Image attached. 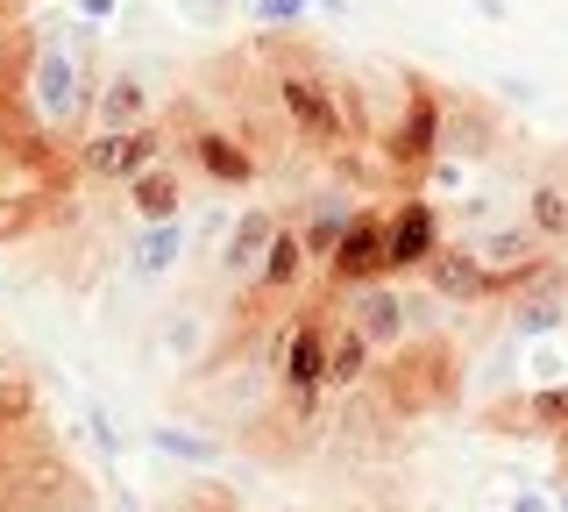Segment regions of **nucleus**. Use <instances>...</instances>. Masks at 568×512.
I'll use <instances>...</instances> for the list:
<instances>
[{
	"instance_id": "f257e3e1",
	"label": "nucleus",
	"mask_w": 568,
	"mask_h": 512,
	"mask_svg": "<svg viewBox=\"0 0 568 512\" xmlns=\"http://www.w3.org/2000/svg\"><path fill=\"white\" fill-rule=\"evenodd\" d=\"M256 58L271 64V72H263V100L284 114V129H292L313 157H342V150L369 143L363 93H355L342 72H327L298 37H271V29H263Z\"/></svg>"
},
{
	"instance_id": "f03ea898",
	"label": "nucleus",
	"mask_w": 568,
	"mask_h": 512,
	"mask_svg": "<svg viewBox=\"0 0 568 512\" xmlns=\"http://www.w3.org/2000/svg\"><path fill=\"white\" fill-rule=\"evenodd\" d=\"M93 86L100 72L79 58L71 43H50V37H29V58H22V108L29 121L50 135V143H79L85 121H93Z\"/></svg>"
},
{
	"instance_id": "7ed1b4c3",
	"label": "nucleus",
	"mask_w": 568,
	"mask_h": 512,
	"mask_svg": "<svg viewBox=\"0 0 568 512\" xmlns=\"http://www.w3.org/2000/svg\"><path fill=\"white\" fill-rule=\"evenodd\" d=\"M369 399H377L390 420L455 413V399H462V357L448 349V334H413L398 357H384L377 378H369Z\"/></svg>"
},
{
	"instance_id": "20e7f679",
	"label": "nucleus",
	"mask_w": 568,
	"mask_h": 512,
	"mask_svg": "<svg viewBox=\"0 0 568 512\" xmlns=\"http://www.w3.org/2000/svg\"><path fill=\"white\" fill-rule=\"evenodd\" d=\"M164 121H171V150H185L192 171H200L213 192H242V185L263 179V157L248 150V135L235 121H213V114L192 108V100H178Z\"/></svg>"
},
{
	"instance_id": "39448f33",
	"label": "nucleus",
	"mask_w": 568,
	"mask_h": 512,
	"mask_svg": "<svg viewBox=\"0 0 568 512\" xmlns=\"http://www.w3.org/2000/svg\"><path fill=\"white\" fill-rule=\"evenodd\" d=\"M440 157V86L434 79H405V108H398V121L377 135V179H390V185H413L426 164Z\"/></svg>"
},
{
	"instance_id": "423d86ee",
	"label": "nucleus",
	"mask_w": 568,
	"mask_h": 512,
	"mask_svg": "<svg viewBox=\"0 0 568 512\" xmlns=\"http://www.w3.org/2000/svg\"><path fill=\"white\" fill-rule=\"evenodd\" d=\"M171 157V121H142V129H85L79 135V171L100 185H129L150 164Z\"/></svg>"
},
{
	"instance_id": "0eeeda50",
	"label": "nucleus",
	"mask_w": 568,
	"mask_h": 512,
	"mask_svg": "<svg viewBox=\"0 0 568 512\" xmlns=\"http://www.w3.org/2000/svg\"><path fill=\"white\" fill-rule=\"evenodd\" d=\"M440 242H448V221L426 192H405L398 207H384V278H398V285L419 278Z\"/></svg>"
},
{
	"instance_id": "6e6552de",
	"label": "nucleus",
	"mask_w": 568,
	"mask_h": 512,
	"mask_svg": "<svg viewBox=\"0 0 568 512\" xmlns=\"http://www.w3.org/2000/svg\"><path fill=\"white\" fill-rule=\"evenodd\" d=\"M476 250V263L490 271V285H497V299H511V292H526L532 278L555 263V250H547L540 235H532L526 221H490V228H476V235H462Z\"/></svg>"
},
{
	"instance_id": "1a4fd4ad",
	"label": "nucleus",
	"mask_w": 568,
	"mask_h": 512,
	"mask_svg": "<svg viewBox=\"0 0 568 512\" xmlns=\"http://www.w3.org/2000/svg\"><path fill=\"white\" fill-rule=\"evenodd\" d=\"M342 321L363 328V342L377 349V357H398V349L413 342V292H405L398 278H369V285L342 292Z\"/></svg>"
},
{
	"instance_id": "9d476101",
	"label": "nucleus",
	"mask_w": 568,
	"mask_h": 512,
	"mask_svg": "<svg viewBox=\"0 0 568 512\" xmlns=\"http://www.w3.org/2000/svg\"><path fill=\"white\" fill-rule=\"evenodd\" d=\"M369 278H384V207H355L342 242L320 263V285L327 292H355V285H369Z\"/></svg>"
},
{
	"instance_id": "9b49d317",
	"label": "nucleus",
	"mask_w": 568,
	"mask_h": 512,
	"mask_svg": "<svg viewBox=\"0 0 568 512\" xmlns=\"http://www.w3.org/2000/svg\"><path fill=\"white\" fill-rule=\"evenodd\" d=\"M142 121H164V100H156V79L121 64V72H100L93 86V129H142Z\"/></svg>"
},
{
	"instance_id": "f8f14e48",
	"label": "nucleus",
	"mask_w": 568,
	"mask_h": 512,
	"mask_svg": "<svg viewBox=\"0 0 568 512\" xmlns=\"http://www.w3.org/2000/svg\"><path fill=\"white\" fill-rule=\"evenodd\" d=\"M306 285H313V257H306V242H298V228L284 221L271 235V250H263V263H256V278H248V299H256V307H277V299H298Z\"/></svg>"
},
{
	"instance_id": "ddd939ff",
	"label": "nucleus",
	"mask_w": 568,
	"mask_h": 512,
	"mask_svg": "<svg viewBox=\"0 0 568 512\" xmlns=\"http://www.w3.org/2000/svg\"><path fill=\"white\" fill-rule=\"evenodd\" d=\"M426 292L440 299V307H490L497 299V285H490V271L476 263V250L469 242H440L434 250V263H426Z\"/></svg>"
},
{
	"instance_id": "4468645a",
	"label": "nucleus",
	"mask_w": 568,
	"mask_h": 512,
	"mask_svg": "<svg viewBox=\"0 0 568 512\" xmlns=\"http://www.w3.org/2000/svg\"><path fill=\"white\" fill-rule=\"evenodd\" d=\"M497 143H505V121H497V108L490 100H476V93H440V150L448 157H490Z\"/></svg>"
},
{
	"instance_id": "2eb2a0df",
	"label": "nucleus",
	"mask_w": 568,
	"mask_h": 512,
	"mask_svg": "<svg viewBox=\"0 0 568 512\" xmlns=\"http://www.w3.org/2000/svg\"><path fill=\"white\" fill-rule=\"evenodd\" d=\"M277 228H284V214H271V207H242V214L227 221V235H221V257H213V271H221L227 285L248 292V278H256V263H263V250H271Z\"/></svg>"
},
{
	"instance_id": "dca6fc26",
	"label": "nucleus",
	"mask_w": 568,
	"mask_h": 512,
	"mask_svg": "<svg viewBox=\"0 0 568 512\" xmlns=\"http://www.w3.org/2000/svg\"><path fill=\"white\" fill-rule=\"evenodd\" d=\"M185 257H192L185 221H135L129 278H142V285H164V278H178V263H185Z\"/></svg>"
},
{
	"instance_id": "f3484780",
	"label": "nucleus",
	"mask_w": 568,
	"mask_h": 512,
	"mask_svg": "<svg viewBox=\"0 0 568 512\" xmlns=\"http://www.w3.org/2000/svg\"><path fill=\"white\" fill-rule=\"evenodd\" d=\"M377 363H384V357L363 342V328L334 313V328H327V399H342V392H363V384L377 378Z\"/></svg>"
},
{
	"instance_id": "a211bd4d",
	"label": "nucleus",
	"mask_w": 568,
	"mask_h": 512,
	"mask_svg": "<svg viewBox=\"0 0 568 512\" xmlns=\"http://www.w3.org/2000/svg\"><path fill=\"white\" fill-rule=\"evenodd\" d=\"M490 428L497 434H568V378L561 384H540V392H526V399H511V405H497L490 413Z\"/></svg>"
},
{
	"instance_id": "6ab92c4d",
	"label": "nucleus",
	"mask_w": 568,
	"mask_h": 512,
	"mask_svg": "<svg viewBox=\"0 0 568 512\" xmlns=\"http://www.w3.org/2000/svg\"><path fill=\"white\" fill-rule=\"evenodd\" d=\"M121 192H129V214L135 221H185V171H178L171 164V157H164V164H150V171H142V179H129V185H121Z\"/></svg>"
},
{
	"instance_id": "aec40b11",
	"label": "nucleus",
	"mask_w": 568,
	"mask_h": 512,
	"mask_svg": "<svg viewBox=\"0 0 568 512\" xmlns=\"http://www.w3.org/2000/svg\"><path fill=\"white\" fill-rule=\"evenodd\" d=\"M355 192H313L306 200V228H298V242H306V257H313V278H320V263H327V250L342 242V228H348V214H355Z\"/></svg>"
},
{
	"instance_id": "412c9836",
	"label": "nucleus",
	"mask_w": 568,
	"mask_h": 512,
	"mask_svg": "<svg viewBox=\"0 0 568 512\" xmlns=\"http://www.w3.org/2000/svg\"><path fill=\"white\" fill-rule=\"evenodd\" d=\"M526 228L547 250H568V179L561 171H540V179L526 185Z\"/></svg>"
},
{
	"instance_id": "4be33fe9",
	"label": "nucleus",
	"mask_w": 568,
	"mask_h": 512,
	"mask_svg": "<svg viewBox=\"0 0 568 512\" xmlns=\"http://www.w3.org/2000/svg\"><path fill=\"white\" fill-rule=\"evenodd\" d=\"M164 349H171V363L200 370L206 349H213V313H206V307H178L171 321H164Z\"/></svg>"
},
{
	"instance_id": "5701e85b",
	"label": "nucleus",
	"mask_w": 568,
	"mask_h": 512,
	"mask_svg": "<svg viewBox=\"0 0 568 512\" xmlns=\"http://www.w3.org/2000/svg\"><path fill=\"white\" fill-rule=\"evenodd\" d=\"M150 449L156 455H178V463H221V441H206V434H185V428H150Z\"/></svg>"
},
{
	"instance_id": "b1692460",
	"label": "nucleus",
	"mask_w": 568,
	"mask_h": 512,
	"mask_svg": "<svg viewBox=\"0 0 568 512\" xmlns=\"http://www.w3.org/2000/svg\"><path fill=\"white\" fill-rule=\"evenodd\" d=\"M256 22L271 29V37H292V29L306 22V0H256Z\"/></svg>"
},
{
	"instance_id": "393cba45",
	"label": "nucleus",
	"mask_w": 568,
	"mask_h": 512,
	"mask_svg": "<svg viewBox=\"0 0 568 512\" xmlns=\"http://www.w3.org/2000/svg\"><path fill=\"white\" fill-rule=\"evenodd\" d=\"M419 185H434V192H462V185H469V164H462V157H448V150H440L434 164L419 171Z\"/></svg>"
},
{
	"instance_id": "a878e982",
	"label": "nucleus",
	"mask_w": 568,
	"mask_h": 512,
	"mask_svg": "<svg viewBox=\"0 0 568 512\" xmlns=\"http://www.w3.org/2000/svg\"><path fill=\"white\" fill-rule=\"evenodd\" d=\"M79 14H85V22H106V14H114V0H79Z\"/></svg>"
},
{
	"instance_id": "bb28decb",
	"label": "nucleus",
	"mask_w": 568,
	"mask_h": 512,
	"mask_svg": "<svg viewBox=\"0 0 568 512\" xmlns=\"http://www.w3.org/2000/svg\"><path fill=\"white\" fill-rule=\"evenodd\" d=\"M511 512H547V505L532 499V491H519V499H511Z\"/></svg>"
},
{
	"instance_id": "cd10ccee",
	"label": "nucleus",
	"mask_w": 568,
	"mask_h": 512,
	"mask_svg": "<svg viewBox=\"0 0 568 512\" xmlns=\"http://www.w3.org/2000/svg\"><path fill=\"white\" fill-rule=\"evenodd\" d=\"M106 512H135V499H129V491H114V505H106Z\"/></svg>"
},
{
	"instance_id": "c85d7f7f",
	"label": "nucleus",
	"mask_w": 568,
	"mask_h": 512,
	"mask_svg": "<svg viewBox=\"0 0 568 512\" xmlns=\"http://www.w3.org/2000/svg\"><path fill=\"white\" fill-rule=\"evenodd\" d=\"M206 8H235V0H206Z\"/></svg>"
}]
</instances>
